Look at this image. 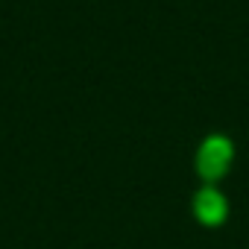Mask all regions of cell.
Segmentation results:
<instances>
[{"label":"cell","mask_w":249,"mask_h":249,"mask_svg":"<svg viewBox=\"0 0 249 249\" xmlns=\"http://www.w3.org/2000/svg\"><path fill=\"white\" fill-rule=\"evenodd\" d=\"M234 164V141L229 135H205L194 153V173L199 185H220Z\"/></svg>","instance_id":"cell-1"},{"label":"cell","mask_w":249,"mask_h":249,"mask_svg":"<svg viewBox=\"0 0 249 249\" xmlns=\"http://www.w3.org/2000/svg\"><path fill=\"white\" fill-rule=\"evenodd\" d=\"M231 214V202L223 194L220 185H199L191 196V217L202 229H220L226 226Z\"/></svg>","instance_id":"cell-2"}]
</instances>
